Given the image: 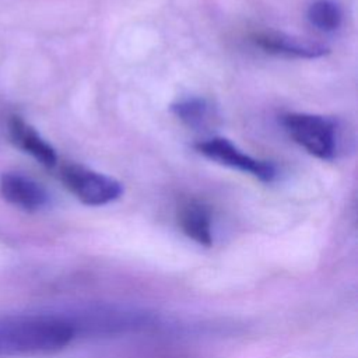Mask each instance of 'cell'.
Here are the masks:
<instances>
[{
    "label": "cell",
    "mask_w": 358,
    "mask_h": 358,
    "mask_svg": "<svg viewBox=\"0 0 358 358\" xmlns=\"http://www.w3.org/2000/svg\"><path fill=\"white\" fill-rule=\"evenodd\" d=\"M280 120L288 136L310 155L327 161L336 157L338 127L331 117L289 112L282 115Z\"/></svg>",
    "instance_id": "obj_2"
},
{
    "label": "cell",
    "mask_w": 358,
    "mask_h": 358,
    "mask_svg": "<svg viewBox=\"0 0 358 358\" xmlns=\"http://www.w3.org/2000/svg\"><path fill=\"white\" fill-rule=\"evenodd\" d=\"M74 327L49 315L0 317V357L35 355L59 351L70 344Z\"/></svg>",
    "instance_id": "obj_1"
},
{
    "label": "cell",
    "mask_w": 358,
    "mask_h": 358,
    "mask_svg": "<svg viewBox=\"0 0 358 358\" xmlns=\"http://www.w3.org/2000/svg\"><path fill=\"white\" fill-rule=\"evenodd\" d=\"M8 131L13 143L22 151L32 155L39 164L53 168L57 164L55 148L27 122L13 116L8 122Z\"/></svg>",
    "instance_id": "obj_8"
},
{
    "label": "cell",
    "mask_w": 358,
    "mask_h": 358,
    "mask_svg": "<svg viewBox=\"0 0 358 358\" xmlns=\"http://www.w3.org/2000/svg\"><path fill=\"white\" fill-rule=\"evenodd\" d=\"M60 179L87 206H105L123 194V186L119 180L80 164H64L60 168Z\"/></svg>",
    "instance_id": "obj_3"
},
{
    "label": "cell",
    "mask_w": 358,
    "mask_h": 358,
    "mask_svg": "<svg viewBox=\"0 0 358 358\" xmlns=\"http://www.w3.org/2000/svg\"><path fill=\"white\" fill-rule=\"evenodd\" d=\"M0 192L10 204L31 213L42 210L49 203V194L41 183L18 172L3 173Z\"/></svg>",
    "instance_id": "obj_6"
},
{
    "label": "cell",
    "mask_w": 358,
    "mask_h": 358,
    "mask_svg": "<svg viewBox=\"0 0 358 358\" xmlns=\"http://www.w3.org/2000/svg\"><path fill=\"white\" fill-rule=\"evenodd\" d=\"M250 41L263 52L295 59H317L326 56L329 49L319 43L277 31H259L252 34Z\"/></svg>",
    "instance_id": "obj_5"
},
{
    "label": "cell",
    "mask_w": 358,
    "mask_h": 358,
    "mask_svg": "<svg viewBox=\"0 0 358 358\" xmlns=\"http://www.w3.org/2000/svg\"><path fill=\"white\" fill-rule=\"evenodd\" d=\"M172 113L190 129L201 130L213 122V108L207 99L190 96L176 101L171 105Z\"/></svg>",
    "instance_id": "obj_9"
},
{
    "label": "cell",
    "mask_w": 358,
    "mask_h": 358,
    "mask_svg": "<svg viewBox=\"0 0 358 358\" xmlns=\"http://www.w3.org/2000/svg\"><path fill=\"white\" fill-rule=\"evenodd\" d=\"M178 222L183 234L201 246L213 243V221L208 206L196 199H187L179 204Z\"/></svg>",
    "instance_id": "obj_7"
},
{
    "label": "cell",
    "mask_w": 358,
    "mask_h": 358,
    "mask_svg": "<svg viewBox=\"0 0 358 358\" xmlns=\"http://www.w3.org/2000/svg\"><path fill=\"white\" fill-rule=\"evenodd\" d=\"M306 17L316 29L333 32L343 22V8L334 0H315L308 7Z\"/></svg>",
    "instance_id": "obj_10"
},
{
    "label": "cell",
    "mask_w": 358,
    "mask_h": 358,
    "mask_svg": "<svg viewBox=\"0 0 358 358\" xmlns=\"http://www.w3.org/2000/svg\"><path fill=\"white\" fill-rule=\"evenodd\" d=\"M194 148L206 158L252 175L264 183L273 182L277 176V168L271 162L248 155L224 137H211L208 140L199 141L194 144Z\"/></svg>",
    "instance_id": "obj_4"
}]
</instances>
